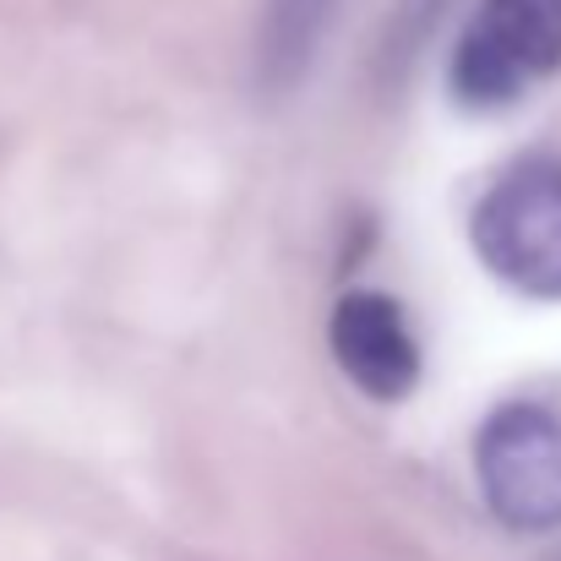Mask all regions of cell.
<instances>
[{"label": "cell", "instance_id": "7a4b0ae2", "mask_svg": "<svg viewBox=\"0 0 561 561\" xmlns=\"http://www.w3.org/2000/svg\"><path fill=\"white\" fill-rule=\"evenodd\" d=\"M474 480L496 524L518 535L561 529V414L546 403H502L474 436Z\"/></svg>", "mask_w": 561, "mask_h": 561}, {"label": "cell", "instance_id": "277c9868", "mask_svg": "<svg viewBox=\"0 0 561 561\" xmlns=\"http://www.w3.org/2000/svg\"><path fill=\"white\" fill-rule=\"evenodd\" d=\"M328 350L339 371L376 403H398L420 381V339L409 333V317L392 295L350 289L328 317Z\"/></svg>", "mask_w": 561, "mask_h": 561}, {"label": "cell", "instance_id": "3957f363", "mask_svg": "<svg viewBox=\"0 0 561 561\" xmlns=\"http://www.w3.org/2000/svg\"><path fill=\"white\" fill-rule=\"evenodd\" d=\"M561 66V0H480L453 55V93L469 110L524 99L535 77Z\"/></svg>", "mask_w": 561, "mask_h": 561}, {"label": "cell", "instance_id": "5b68a950", "mask_svg": "<svg viewBox=\"0 0 561 561\" xmlns=\"http://www.w3.org/2000/svg\"><path fill=\"white\" fill-rule=\"evenodd\" d=\"M328 16V0H267V33H262V60L273 77H295L317 44V27Z\"/></svg>", "mask_w": 561, "mask_h": 561}, {"label": "cell", "instance_id": "8992f818", "mask_svg": "<svg viewBox=\"0 0 561 561\" xmlns=\"http://www.w3.org/2000/svg\"><path fill=\"white\" fill-rule=\"evenodd\" d=\"M551 561H561V557H551Z\"/></svg>", "mask_w": 561, "mask_h": 561}, {"label": "cell", "instance_id": "6da1fadb", "mask_svg": "<svg viewBox=\"0 0 561 561\" xmlns=\"http://www.w3.org/2000/svg\"><path fill=\"white\" fill-rule=\"evenodd\" d=\"M480 262L529 300H561V159H518L474 202Z\"/></svg>", "mask_w": 561, "mask_h": 561}]
</instances>
